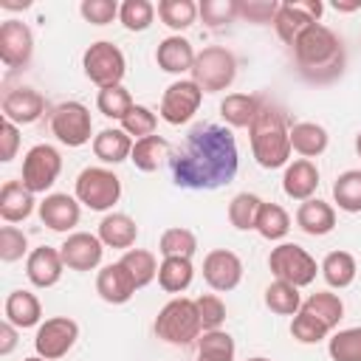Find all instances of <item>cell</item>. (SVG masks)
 <instances>
[{
  "mask_svg": "<svg viewBox=\"0 0 361 361\" xmlns=\"http://www.w3.org/2000/svg\"><path fill=\"white\" fill-rule=\"evenodd\" d=\"M200 355H217V358H234V338L226 330H206L195 341Z\"/></svg>",
  "mask_w": 361,
  "mask_h": 361,
  "instance_id": "obj_48",
  "label": "cell"
},
{
  "mask_svg": "<svg viewBox=\"0 0 361 361\" xmlns=\"http://www.w3.org/2000/svg\"><path fill=\"white\" fill-rule=\"evenodd\" d=\"M259 206H262V200H259L257 195H251V192H240V195H234L231 203H228V223H231L237 231H248V228H254Z\"/></svg>",
  "mask_w": 361,
  "mask_h": 361,
  "instance_id": "obj_40",
  "label": "cell"
},
{
  "mask_svg": "<svg viewBox=\"0 0 361 361\" xmlns=\"http://www.w3.org/2000/svg\"><path fill=\"white\" fill-rule=\"evenodd\" d=\"M197 305V313H200V324H203V333L206 330H220V324L226 322V305L217 293H203L195 299Z\"/></svg>",
  "mask_w": 361,
  "mask_h": 361,
  "instance_id": "obj_49",
  "label": "cell"
},
{
  "mask_svg": "<svg viewBox=\"0 0 361 361\" xmlns=\"http://www.w3.org/2000/svg\"><path fill=\"white\" fill-rule=\"evenodd\" d=\"M118 262L130 271L135 288H147V285L158 276V259H155V254L147 251V248H130V251H124V257H121Z\"/></svg>",
  "mask_w": 361,
  "mask_h": 361,
  "instance_id": "obj_37",
  "label": "cell"
},
{
  "mask_svg": "<svg viewBox=\"0 0 361 361\" xmlns=\"http://www.w3.org/2000/svg\"><path fill=\"white\" fill-rule=\"evenodd\" d=\"M290 54H293V65L299 76L310 85L336 82L347 65L341 37L324 23H313L307 31H302L299 39L290 45Z\"/></svg>",
  "mask_w": 361,
  "mask_h": 361,
  "instance_id": "obj_2",
  "label": "cell"
},
{
  "mask_svg": "<svg viewBox=\"0 0 361 361\" xmlns=\"http://www.w3.org/2000/svg\"><path fill=\"white\" fill-rule=\"evenodd\" d=\"M17 149H20V130H17V124L8 121V118H0V161L3 164L14 161Z\"/></svg>",
  "mask_w": 361,
  "mask_h": 361,
  "instance_id": "obj_52",
  "label": "cell"
},
{
  "mask_svg": "<svg viewBox=\"0 0 361 361\" xmlns=\"http://www.w3.org/2000/svg\"><path fill=\"white\" fill-rule=\"evenodd\" d=\"M282 189L288 197L293 200H310L319 189V169L313 161L307 158H296L293 164L285 166V175H282Z\"/></svg>",
  "mask_w": 361,
  "mask_h": 361,
  "instance_id": "obj_22",
  "label": "cell"
},
{
  "mask_svg": "<svg viewBox=\"0 0 361 361\" xmlns=\"http://www.w3.org/2000/svg\"><path fill=\"white\" fill-rule=\"evenodd\" d=\"M62 172V155L51 144H34L23 158V186L34 195L48 192Z\"/></svg>",
  "mask_w": 361,
  "mask_h": 361,
  "instance_id": "obj_9",
  "label": "cell"
},
{
  "mask_svg": "<svg viewBox=\"0 0 361 361\" xmlns=\"http://www.w3.org/2000/svg\"><path fill=\"white\" fill-rule=\"evenodd\" d=\"M118 20L127 31H147L155 20V6L149 0H124L118 8Z\"/></svg>",
  "mask_w": 361,
  "mask_h": 361,
  "instance_id": "obj_42",
  "label": "cell"
},
{
  "mask_svg": "<svg viewBox=\"0 0 361 361\" xmlns=\"http://www.w3.org/2000/svg\"><path fill=\"white\" fill-rule=\"evenodd\" d=\"M158 251L164 257H189L192 259V254L197 251V237H195V231H189L183 226H172L161 234Z\"/></svg>",
  "mask_w": 361,
  "mask_h": 361,
  "instance_id": "obj_39",
  "label": "cell"
},
{
  "mask_svg": "<svg viewBox=\"0 0 361 361\" xmlns=\"http://www.w3.org/2000/svg\"><path fill=\"white\" fill-rule=\"evenodd\" d=\"M62 262L71 271H93L102 262L104 254V243L99 240V234L90 231H73L65 237V243L59 245Z\"/></svg>",
  "mask_w": 361,
  "mask_h": 361,
  "instance_id": "obj_16",
  "label": "cell"
},
{
  "mask_svg": "<svg viewBox=\"0 0 361 361\" xmlns=\"http://www.w3.org/2000/svg\"><path fill=\"white\" fill-rule=\"evenodd\" d=\"M237 166L240 155L231 130L212 121L195 124L169 155L172 180L180 189H220L234 180Z\"/></svg>",
  "mask_w": 361,
  "mask_h": 361,
  "instance_id": "obj_1",
  "label": "cell"
},
{
  "mask_svg": "<svg viewBox=\"0 0 361 361\" xmlns=\"http://www.w3.org/2000/svg\"><path fill=\"white\" fill-rule=\"evenodd\" d=\"M152 327L161 341L175 344V347H186V344L197 341L203 333L197 305H195V299H186V296H175L172 302H166L158 310Z\"/></svg>",
  "mask_w": 361,
  "mask_h": 361,
  "instance_id": "obj_4",
  "label": "cell"
},
{
  "mask_svg": "<svg viewBox=\"0 0 361 361\" xmlns=\"http://www.w3.org/2000/svg\"><path fill=\"white\" fill-rule=\"evenodd\" d=\"M276 11H279L276 0H237V17H243L245 23H257V25L271 23L274 25Z\"/></svg>",
  "mask_w": 361,
  "mask_h": 361,
  "instance_id": "obj_47",
  "label": "cell"
},
{
  "mask_svg": "<svg viewBox=\"0 0 361 361\" xmlns=\"http://www.w3.org/2000/svg\"><path fill=\"white\" fill-rule=\"evenodd\" d=\"M82 68H85V76L102 90V87L121 85V79L127 73V59L118 45L99 39V42L87 45V51L82 54Z\"/></svg>",
  "mask_w": 361,
  "mask_h": 361,
  "instance_id": "obj_6",
  "label": "cell"
},
{
  "mask_svg": "<svg viewBox=\"0 0 361 361\" xmlns=\"http://www.w3.org/2000/svg\"><path fill=\"white\" fill-rule=\"evenodd\" d=\"M34 56V34L23 20H6L0 23V62L11 71L28 68Z\"/></svg>",
  "mask_w": 361,
  "mask_h": 361,
  "instance_id": "obj_14",
  "label": "cell"
},
{
  "mask_svg": "<svg viewBox=\"0 0 361 361\" xmlns=\"http://www.w3.org/2000/svg\"><path fill=\"white\" fill-rule=\"evenodd\" d=\"M99 240L107 245V248H121V251H130L138 240V223L124 214V212H113V214H104L102 223H99Z\"/></svg>",
  "mask_w": 361,
  "mask_h": 361,
  "instance_id": "obj_24",
  "label": "cell"
},
{
  "mask_svg": "<svg viewBox=\"0 0 361 361\" xmlns=\"http://www.w3.org/2000/svg\"><path fill=\"white\" fill-rule=\"evenodd\" d=\"M45 113V96L28 85L11 87L3 96V118L14 124H34Z\"/></svg>",
  "mask_w": 361,
  "mask_h": 361,
  "instance_id": "obj_17",
  "label": "cell"
},
{
  "mask_svg": "<svg viewBox=\"0 0 361 361\" xmlns=\"http://www.w3.org/2000/svg\"><path fill=\"white\" fill-rule=\"evenodd\" d=\"M197 361H234V358H217V355H200L197 353Z\"/></svg>",
  "mask_w": 361,
  "mask_h": 361,
  "instance_id": "obj_56",
  "label": "cell"
},
{
  "mask_svg": "<svg viewBox=\"0 0 361 361\" xmlns=\"http://www.w3.org/2000/svg\"><path fill=\"white\" fill-rule=\"evenodd\" d=\"M203 279L217 293L234 290L243 279V259L228 248H214L203 259Z\"/></svg>",
  "mask_w": 361,
  "mask_h": 361,
  "instance_id": "obj_15",
  "label": "cell"
},
{
  "mask_svg": "<svg viewBox=\"0 0 361 361\" xmlns=\"http://www.w3.org/2000/svg\"><path fill=\"white\" fill-rule=\"evenodd\" d=\"M254 231L265 240H282L288 231H290V214L279 206V203H265L259 206L257 212V223H254Z\"/></svg>",
  "mask_w": 361,
  "mask_h": 361,
  "instance_id": "obj_35",
  "label": "cell"
},
{
  "mask_svg": "<svg viewBox=\"0 0 361 361\" xmlns=\"http://www.w3.org/2000/svg\"><path fill=\"white\" fill-rule=\"evenodd\" d=\"M76 338H79V324L71 316H51L37 327L34 350L48 361H56L73 350Z\"/></svg>",
  "mask_w": 361,
  "mask_h": 361,
  "instance_id": "obj_11",
  "label": "cell"
},
{
  "mask_svg": "<svg viewBox=\"0 0 361 361\" xmlns=\"http://www.w3.org/2000/svg\"><path fill=\"white\" fill-rule=\"evenodd\" d=\"M96 107L102 116L107 118H124L130 110H133V96L124 85H116V87H102L99 96H96Z\"/></svg>",
  "mask_w": 361,
  "mask_h": 361,
  "instance_id": "obj_41",
  "label": "cell"
},
{
  "mask_svg": "<svg viewBox=\"0 0 361 361\" xmlns=\"http://www.w3.org/2000/svg\"><path fill=\"white\" fill-rule=\"evenodd\" d=\"M319 271H322V276H324V282L330 285V288H350L353 282H355V274H358V262H355V257L350 254V251H330L324 259H322V265H319Z\"/></svg>",
  "mask_w": 361,
  "mask_h": 361,
  "instance_id": "obj_30",
  "label": "cell"
},
{
  "mask_svg": "<svg viewBox=\"0 0 361 361\" xmlns=\"http://www.w3.org/2000/svg\"><path fill=\"white\" fill-rule=\"evenodd\" d=\"M158 17L172 31H183L197 20V3L195 0H161L158 3Z\"/></svg>",
  "mask_w": 361,
  "mask_h": 361,
  "instance_id": "obj_38",
  "label": "cell"
},
{
  "mask_svg": "<svg viewBox=\"0 0 361 361\" xmlns=\"http://www.w3.org/2000/svg\"><path fill=\"white\" fill-rule=\"evenodd\" d=\"M121 197V180L104 166H87L76 178V200L90 212H107Z\"/></svg>",
  "mask_w": 361,
  "mask_h": 361,
  "instance_id": "obj_7",
  "label": "cell"
},
{
  "mask_svg": "<svg viewBox=\"0 0 361 361\" xmlns=\"http://www.w3.org/2000/svg\"><path fill=\"white\" fill-rule=\"evenodd\" d=\"M135 282L130 276V271L121 262H110L96 274V293L107 302V305H124L133 299L135 293Z\"/></svg>",
  "mask_w": 361,
  "mask_h": 361,
  "instance_id": "obj_20",
  "label": "cell"
},
{
  "mask_svg": "<svg viewBox=\"0 0 361 361\" xmlns=\"http://www.w3.org/2000/svg\"><path fill=\"white\" fill-rule=\"evenodd\" d=\"M302 310L316 316L319 322H324L330 330L338 327V322L344 319V302L330 290H316L307 299H302Z\"/></svg>",
  "mask_w": 361,
  "mask_h": 361,
  "instance_id": "obj_33",
  "label": "cell"
},
{
  "mask_svg": "<svg viewBox=\"0 0 361 361\" xmlns=\"http://www.w3.org/2000/svg\"><path fill=\"white\" fill-rule=\"evenodd\" d=\"M296 226L310 237H324L336 228V209L319 197H310L299 203L296 209Z\"/></svg>",
  "mask_w": 361,
  "mask_h": 361,
  "instance_id": "obj_23",
  "label": "cell"
},
{
  "mask_svg": "<svg viewBox=\"0 0 361 361\" xmlns=\"http://www.w3.org/2000/svg\"><path fill=\"white\" fill-rule=\"evenodd\" d=\"M169 141L164 135H147V138H138L133 144V155L130 161L135 164L138 172H155L164 161H169Z\"/></svg>",
  "mask_w": 361,
  "mask_h": 361,
  "instance_id": "obj_32",
  "label": "cell"
},
{
  "mask_svg": "<svg viewBox=\"0 0 361 361\" xmlns=\"http://www.w3.org/2000/svg\"><path fill=\"white\" fill-rule=\"evenodd\" d=\"M3 313H6V322H11L17 330H28V327H39L42 305L31 290H11L6 296Z\"/></svg>",
  "mask_w": 361,
  "mask_h": 361,
  "instance_id": "obj_25",
  "label": "cell"
},
{
  "mask_svg": "<svg viewBox=\"0 0 361 361\" xmlns=\"http://www.w3.org/2000/svg\"><path fill=\"white\" fill-rule=\"evenodd\" d=\"M333 203L347 214L361 212V169H347L333 180Z\"/></svg>",
  "mask_w": 361,
  "mask_h": 361,
  "instance_id": "obj_34",
  "label": "cell"
},
{
  "mask_svg": "<svg viewBox=\"0 0 361 361\" xmlns=\"http://www.w3.org/2000/svg\"><path fill=\"white\" fill-rule=\"evenodd\" d=\"M248 141H251V152L262 169L288 166V158L293 152L290 149V127L279 107H274L268 102L259 107L254 124L248 127Z\"/></svg>",
  "mask_w": 361,
  "mask_h": 361,
  "instance_id": "obj_3",
  "label": "cell"
},
{
  "mask_svg": "<svg viewBox=\"0 0 361 361\" xmlns=\"http://www.w3.org/2000/svg\"><path fill=\"white\" fill-rule=\"evenodd\" d=\"M265 307L276 316H296L302 310V296L296 285H288L282 279H274L265 288Z\"/></svg>",
  "mask_w": 361,
  "mask_h": 361,
  "instance_id": "obj_36",
  "label": "cell"
},
{
  "mask_svg": "<svg viewBox=\"0 0 361 361\" xmlns=\"http://www.w3.org/2000/svg\"><path fill=\"white\" fill-rule=\"evenodd\" d=\"M155 127H158V116L149 107H144V104H133V110L121 118V130L130 138L135 135V141L147 138V135H155Z\"/></svg>",
  "mask_w": 361,
  "mask_h": 361,
  "instance_id": "obj_44",
  "label": "cell"
},
{
  "mask_svg": "<svg viewBox=\"0 0 361 361\" xmlns=\"http://www.w3.org/2000/svg\"><path fill=\"white\" fill-rule=\"evenodd\" d=\"M34 212V192L23 186V180H6L0 189V217L11 223H23Z\"/></svg>",
  "mask_w": 361,
  "mask_h": 361,
  "instance_id": "obj_26",
  "label": "cell"
},
{
  "mask_svg": "<svg viewBox=\"0 0 361 361\" xmlns=\"http://www.w3.org/2000/svg\"><path fill=\"white\" fill-rule=\"evenodd\" d=\"M118 3L116 0H82L79 14L90 23V25H107L118 17Z\"/></svg>",
  "mask_w": 361,
  "mask_h": 361,
  "instance_id": "obj_51",
  "label": "cell"
},
{
  "mask_svg": "<svg viewBox=\"0 0 361 361\" xmlns=\"http://www.w3.org/2000/svg\"><path fill=\"white\" fill-rule=\"evenodd\" d=\"M327 141H330L327 130L322 124H316V121H299V124L290 127V149L299 152L307 161L319 158L327 149Z\"/></svg>",
  "mask_w": 361,
  "mask_h": 361,
  "instance_id": "obj_29",
  "label": "cell"
},
{
  "mask_svg": "<svg viewBox=\"0 0 361 361\" xmlns=\"http://www.w3.org/2000/svg\"><path fill=\"white\" fill-rule=\"evenodd\" d=\"M23 361H48V358H42V355H31V358H23Z\"/></svg>",
  "mask_w": 361,
  "mask_h": 361,
  "instance_id": "obj_58",
  "label": "cell"
},
{
  "mask_svg": "<svg viewBox=\"0 0 361 361\" xmlns=\"http://www.w3.org/2000/svg\"><path fill=\"white\" fill-rule=\"evenodd\" d=\"M133 138L121 127H107L99 135H93V155L102 164H121L133 155Z\"/></svg>",
  "mask_w": 361,
  "mask_h": 361,
  "instance_id": "obj_27",
  "label": "cell"
},
{
  "mask_svg": "<svg viewBox=\"0 0 361 361\" xmlns=\"http://www.w3.org/2000/svg\"><path fill=\"white\" fill-rule=\"evenodd\" d=\"M355 152H358V158H361V133L355 135Z\"/></svg>",
  "mask_w": 361,
  "mask_h": 361,
  "instance_id": "obj_57",
  "label": "cell"
},
{
  "mask_svg": "<svg viewBox=\"0 0 361 361\" xmlns=\"http://www.w3.org/2000/svg\"><path fill=\"white\" fill-rule=\"evenodd\" d=\"M79 217H82V209H79V200L71 197L68 192H54V195H45V200L39 203V220L42 226H48L51 231H71L73 226H79Z\"/></svg>",
  "mask_w": 361,
  "mask_h": 361,
  "instance_id": "obj_18",
  "label": "cell"
},
{
  "mask_svg": "<svg viewBox=\"0 0 361 361\" xmlns=\"http://www.w3.org/2000/svg\"><path fill=\"white\" fill-rule=\"evenodd\" d=\"M28 6H31V0H0V8H8V11H20Z\"/></svg>",
  "mask_w": 361,
  "mask_h": 361,
  "instance_id": "obj_55",
  "label": "cell"
},
{
  "mask_svg": "<svg viewBox=\"0 0 361 361\" xmlns=\"http://www.w3.org/2000/svg\"><path fill=\"white\" fill-rule=\"evenodd\" d=\"M237 76V59L228 48L223 45H209L195 56V68H192V82L203 90V93H220L226 87H231Z\"/></svg>",
  "mask_w": 361,
  "mask_h": 361,
  "instance_id": "obj_5",
  "label": "cell"
},
{
  "mask_svg": "<svg viewBox=\"0 0 361 361\" xmlns=\"http://www.w3.org/2000/svg\"><path fill=\"white\" fill-rule=\"evenodd\" d=\"M327 353L333 361H361V327L338 330L330 338Z\"/></svg>",
  "mask_w": 361,
  "mask_h": 361,
  "instance_id": "obj_43",
  "label": "cell"
},
{
  "mask_svg": "<svg viewBox=\"0 0 361 361\" xmlns=\"http://www.w3.org/2000/svg\"><path fill=\"white\" fill-rule=\"evenodd\" d=\"M28 251V237L17 226H3L0 228V259L3 262H17Z\"/></svg>",
  "mask_w": 361,
  "mask_h": 361,
  "instance_id": "obj_50",
  "label": "cell"
},
{
  "mask_svg": "<svg viewBox=\"0 0 361 361\" xmlns=\"http://www.w3.org/2000/svg\"><path fill=\"white\" fill-rule=\"evenodd\" d=\"M197 14L209 28H220L237 20V0H203L197 6Z\"/></svg>",
  "mask_w": 361,
  "mask_h": 361,
  "instance_id": "obj_46",
  "label": "cell"
},
{
  "mask_svg": "<svg viewBox=\"0 0 361 361\" xmlns=\"http://www.w3.org/2000/svg\"><path fill=\"white\" fill-rule=\"evenodd\" d=\"M333 8L341 11V14H350V11L361 8V0H333Z\"/></svg>",
  "mask_w": 361,
  "mask_h": 361,
  "instance_id": "obj_54",
  "label": "cell"
},
{
  "mask_svg": "<svg viewBox=\"0 0 361 361\" xmlns=\"http://www.w3.org/2000/svg\"><path fill=\"white\" fill-rule=\"evenodd\" d=\"M248 361H271V358H265V355H254V358H248Z\"/></svg>",
  "mask_w": 361,
  "mask_h": 361,
  "instance_id": "obj_59",
  "label": "cell"
},
{
  "mask_svg": "<svg viewBox=\"0 0 361 361\" xmlns=\"http://www.w3.org/2000/svg\"><path fill=\"white\" fill-rule=\"evenodd\" d=\"M195 56H197V54H195L192 42L183 39L180 34H172V37L161 39L158 48H155V62H158V68H161L164 73H175V76L186 73V71L192 73Z\"/></svg>",
  "mask_w": 361,
  "mask_h": 361,
  "instance_id": "obj_21",
  "label": "cell"
},
{
  "mask_svg": "<svg viewBox=\"0 0 361 361\" xmlns=\"http://www.w3.org/2000/svg\"><path fill=\"white\" fill-rule=\"evenodd\" d=\"M324 3L322 0H305V3H279V11L274 17L276 37L290 48L302 31H307L313 23L322 20Z\"/></svg>",
  "mask_w": 361,
  "mask_h": 361,
  "instance_id": "obj_12",
  "label": "cell"
},
{
  "mask_svg": "<svg viewBox=\"0 0 361 361\" xmlns=\"http://www.w3.org/2000/svg\"><path fill=\"white\" fill-rule=\"evenodd\" d=\"M268 268L276 279L288 282V285H296V288H305L316 279V259L296 243H279L276 248H271L268 254Z\"/></svg>",
  "mask_w": 361,
  "mask_h": 361,
  "instance_id": "obj_8",
  "label": "cell"
},
{
  "mask_svg": "<svg viewBox=\"0 0 361 361\" xmlns=\"http://www.w3.org/2000/svg\"><path fill=\"white\" fill-rule=\"evenodd\" d=\"M327 333H330V327L324 322H319L316 316L305 313V310H299L290 322V336L299 344H319L322 338H327Z\"/></svg>",
  "mask_w": 361,
  "mask_h": 361,
  "instance_id": "obj_45",
  "label": "cell"
},
{
  "mask_svg": "<svg viewBox=\"0 0 361 361\" xmlns=\"http://www.w3.org/2000/svg\"><path fill=\"white\" fill-rule=\"evenodd\" d=\"M51 133L65 147H85L93 135L90 110L82 102H62L51 113Z\"/></svg>",
  "mask_w": 361,
  "mask_h": 361,
  "instance_id": "obj_10",
  "label": "cell"
},
{
  "mask_svg": "<svg viewBox=\"0 0 361 361\" xmlns=\"http://www.w3.org/2000/svg\"><path fill=\"white\" fill-rule=\"evenodd\" d=\"M17 347V327L11 322H0V355H8Z\"/></svg>",
  "mask_w": 361,
  "mask_h": 361,
  "instance_id": "obj_53",
  "label": "cell"
},
{
  "mask_svg": "<svg viewBox=\"0 0 361 361\" xmlns=\"http://www.w3.org/2000/svg\"><path fill=\"white\" fill-rule=\"evenodd\" d=\"M265 102L254 93H228L220 102V116L228 127H251Z\"/></svg>",
  "mask_w": 361,
  "mask_h": 361,
  "instance_id": "obj_28",
  "label": "cell"
},
{
  "mask_svg": "<svg viewBox=\"0 0 361 361\" xmlns=\"http://www.w3.org/2000/svg\"><path fill=\"white\" fill-rule=\"evenodd\" d=\"M195 279V265L189 257H164L158 265V285L166 293H183Z\"/></svg>",
  "mask_w": 361,
  "mask_h": 361,
  "instance_id": "obj_31",
  "label": "cell"
},
{
  "mask_svg": "<svg viewBox=\"0 0 361 361\" xmlns=\"http://www.w3.org/2000/svg\"><path fill=\"white\" fill-rule=\"evenodd\" d=\"M200 102H203V90L192 79H178L161 96V118L172 127H180L197 113Z\"/></svg>",
  "mask_w": 361,
  "mask_h": 361,
  "instance_id": "obj_13",
  "label": "cell"
},
{
  "mask_svg": "<svg viewBox=\"0 0 361 361\" xmlns=\"http://www.w3.org/2000/svg\"><path fill=\"white\" fill-rule=\"evenodd\" d=\"M62 268H65L62 254H59V248H51V245L34 248L28 254V259H25V276H28V282L34 288H51V285H56L59 276H62Z\"/></svg>",
  "mask_w": 361,
  "mask_h": 361,
  "instance_id": "obj_19",
  "label": "cell"
}]
</instances>
